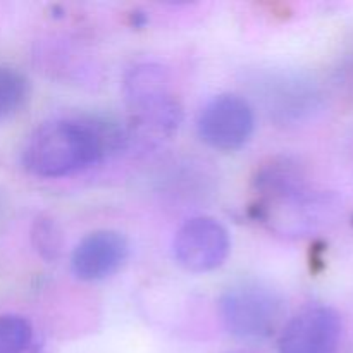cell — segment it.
Returning <instances> with one entry per match:
<instances>
[{"label": "cell", "instance_id": "6da1fadb", "mask_svg": "<svg viewBox=\"0 0 353 353\" xmlns=\"http://www.w3.org/2000/svg\"><path fill=\"white\" fill-rule=\"evenodd\" d=\"M124 140L123 131L105 121L52 119L28 137L23 165L40 178H61L93 165Z\"/></svg>", "mask_w": 353, "mask_h": 353}, {"label": "cell", "instance_id": "7a4b0ae2", "mask_svg": "<svg viewBox=\"0 0 353 353\" xmlns=\"http://www.w3.org/2000/svg\"><path fill=\"white\" fill-rule=\"evenodd\" d=\"M219 314L234 338L257 343L276 333L283 323L285 305L274 290L257 283H241L221 295Z\"/></svg>", "mask_w": 353, "mask_h": 353}, {"label": "cell", "instance_id": "3957f363", "mask_svg": "<svg viewBox=\"0 0 353 353\" xmlns=\"http://www.w3.org/2000/svg\"><path fill=\"white\" fill-rule=\"evenodd\" d=\"M124 97L137 119L152 130L174 131L181 123V105L161 65L145 62L130 69L124 78Z\"/></svg>", "mask_w": 353, "mask_h": 353}, {"label": "cell", "instance_id": "277c9868", "mask_svg": "<svg viewBox=\"0 0 353 353\" xmlns=\"http://www.w3.org/2000/svg\"><path fill=\"white\" fill-rule=\"evenodd\" d=\"M255 114L250 103L234 93H223L202 107L196 119L200 138L217 150H236L254 133Z\"/></svg>", "mask_w": 353, "mask_h": 353}, {"label": "cell", "instance_id": "5b68a950", "mask_svg": "<svg viewBox=\"0 0 353 353\" xmlns=\"http://www.w3.org/2000/svg\"><path fill=\"white\" fill-rule=\"evenodd\" d=\"M231 250L230 233L214 217L199 216L186 221L174 234L172 254L190 272H209L221 268Z\"/></svg>", "mask_w": 353, "mask_h": 353}, {"label": "cell", "instance_id": "8992f818", "mask_svg": "<svg viewBox=\"0 0 353 353\" xmlns=\"http://www.w3.org/2000/svg\"><path fill=\"white\" fill-rule=\"evenodd\" d=\"M341 319L331 307L303 309L286 323L279 334V353H336L341 340Z\"/></svg>", "mask_w": 353, "mask_h": 353}, {"label": "cell", "instance_id": "52a82bcc", "mask_svg": "<svg viewBox=\"0 0 353 353\" xmlns=\"http://www.w3.org/2000/svg\"><path fill=\"white\" fill-rule=\"evenodd\" d=\"M128 254L130 243L119 231H93L72 250L71 271L81 281H100L119 271Z\"/></svg>", "mask_w": 353, "mask_h": 353}, {"label": "cell", "instance_id": "ba28073f", "mask_svg": "<svg viewBox=\"0 0 353 353\" xmlns=\"http://www.w3.org/2000/svg\"><path fill=\"white\" fill-rule=\"evenodd\" d=\"M271 112L279 114L286 123L303 121L323 107L324 95L312 78L302 74H286L279 78V88H269L265 93Z\"/></svg>", "mask_w": 353, "mask_h": 353}, {"label": "cell", "instance_id": "9c48e42d", "mask_svg": "<svg viewBox=\"0 0 353 353\" xmlns=\"http://www.w3.org/2000/svg\"><path fill=\"white\" fill-rule=\"evenodd\" d=\"M28 79L19 71L0 65V123L19 112L28 99Z\"/></svg>", "mask_w": 353, "mask_h": 353}, {"label": "cell", "instance_id": "30bf717a", "mask_svg": "<svg viewBox=\"0 0 353 353\" xmlns=\"http://www.w3.org/2000/svg\"><path fill=\"white\" fill-rule=\"evenodd\" d=\"M33 345L30 321L16 314L0 316V353H28Z\"/></svg>", "mask_w": 353, "mask_h": 353}, {"label": "cell", "instance_id": "8fae6325", "mask_svg": "<svg viewBox=\"0 0 353 353\" xmlns=\"http://www.w3.org/2000/svg\"><path fill=\"white\" fill-rule=\"evenodd\" d=\"M33 245L40 255L47 261H54L61 255L62 250V234L59 226L50 217H38L31 231Z\"/></svg>", "mask_w": 353, "mask_h": 353}, {"label": "cell", "instance_id": "7c38bea8", "mask_svg": "<svg viewBox=\"0 0 353 353\" xmlns=\"http://www.w3.org/2000/svg\"><path fill=\"white\" fill-rule=\"evenodd\" d=\"M338 83L347 90L348 93H353V47L341 59L338 65Z\"/></svg>", "mask_w": 353, "mask_h": 353}]
</instances>
